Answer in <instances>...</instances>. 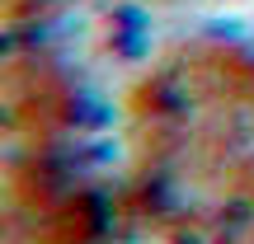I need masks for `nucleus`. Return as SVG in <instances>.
<instances>
[{"label":"nucleus","instance_id":"nucleus-1","mask_svg":"<svg viewBox=\"0 0 254 244\" xmlns=\"http://www.w3.org/2000/svg\"><path fill=\"white\" fill-rule=\"evenodd\" d=\"M127 202L160 235L254 216V52L179 43L127 90Z\"/></svg>","mask_w":254,"mask_h":244},{"label":"nucleus","instance_id":"nucleus-2","mask_svg":"<svg viewBox=\"0 0 254 244\" xmlns=\"http://www.w3.org/2000/svg\"><path fill=\"white\" fill-rule=\"evenodd\" d=\"M99 202L57 150L5 155V244H99Z\"/></svg>","mask_w":254,"mask_h":244},{"label":"nucleus","instance_id":"nucleus-3","mask_svg":"<svg viewBox=\"0 0 254 244\" xmlns=\"http://www.w3.org/2000/svg\"><path fill=\"white\" fill-rule=\"evenodd\" d=\"M0 94L9 150H57L80 113L71 75L43 52H9Z\"/></svg>","mask_w":254,"mask_h":244},{"label":"nucleus","instance_id":"nucleus-4","mask_svg":"<svg viewBox=\"0 0 254 244\" xmlns=\"http://www.w3.org/2000/svg\"><path fill=\"white\" fill-rule=\"evenodd\" d=\"M231 244H254V226H250V230H240V235L231 240Z\"/></svg>","mask_w":254,"mask_h":244}]
</instances>
